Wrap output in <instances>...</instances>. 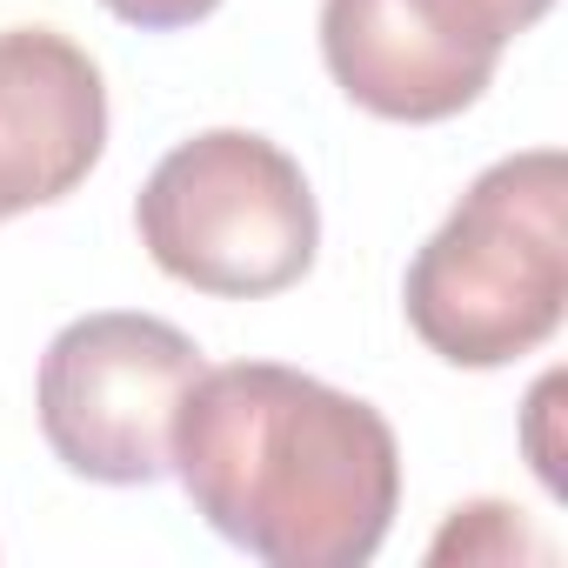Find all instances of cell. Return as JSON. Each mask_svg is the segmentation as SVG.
Wrapping results in <instances>:
<instances>
[{
    "instance_id": "obj_1",
    "label": "cell",
    "mask_w": 568,
    "mask_h": 568,
    "mask_svg": "<svg viewBox=\"0 0 568 568\" xmlns=\"http://www.w3.org/2000/svg\"><path fill=\"white\" fill-rule=\"evenodd\" d=\"M168 475L221 541L274 568H362L402 508L388 415L281 362L201 368L174 408Z\"/></svg>"
},
{
    "instance_id": "obj_2",
    "label": "cell",
    "mask_w": 568,
    "mask_h": 568,
    "mask_svg": "<svg viewBox=\"0 0 568 568\" xmlns=\"http://www.w3.org/2000/svg\"><path fill=\"white\" fill-rule=\"evenodd\" d=\"M408 328L448 368H508L568 315V161L508 154L468 181L402 281Z\"/></svg>"
},
{
    "instance_id": "obj_3",
    "label": "cell",
    "mask_w": 568,
    "mask_h": 568,
    "mask_svg": "<svg viewBox=\"0 0 568 568\" xmlns=\"http://www.w3.org/2000/svg\"><path fill=\"white\" fill-rule=\"evenodd\" d=\"M134 227L168 281L214 302L295 288L322 247V207L302 161L254 128H207L161 154L134 201Z\"/></svg>"
},
{
    "instance_id": "obj_4",
    "label": "cell",
    "mask_w": 568,
    "mask_h": 568,
    "mask_svg": "<svg viewBox=\"0 0 568 568\" xmlns=\"http://www.w3.org/2000/svg\"><path fill=\"white\" fill-rule=\"evenodd\" d=\"M201 348L134 308H101L68 322L34 382V415L54 462L101 488H148L168 475L174 408L201 382Z\"/></svg>"
},
{
    "instance_id": "obj_5",
    "label": "cell",
    "mask_w": 568,
    "mask_h": 568,
    "mask_svg": "<svg viewBox=\"0 0 568 568\" xmlns=\"http://www.w3.org/2000/svg\"><path fill=\"white\" fill-rule=\"evenodd\" d=\"M108 154V81L54 28H0V221L68 201Z\"/></svg>"
},
{
    "instance_id": "obj_6",
    "label": "cell",
    "mask_w": 568,
    "mask_h": 568,
    "mask_svg": "<svg viewBox=\"0 0 568 568\" xmlns=\"http://www.w3.org/2000/svg\"><path fill=\"white\" fill-rule=\"evenodd\" d=\"M322 61L375 121H455L495 81V61L448 41L415 0H322Z\"/></svg>"
},
{
    "instance_id": "obj_7",
    "label": "cell",
    "mask_w": 568,
    "mask_h": 568,
    "mask_svg": "<svg viewBox=\"0 0 568 568\" xmlns=\"http://www.w3.org/2000/svg\"><path fill=\"white\" fill-rule=\"evenodd\" d=\"M415 8H422L448 41H462V48L501 61V48H508L515 34H528V28L555 8V0H415Z\"/></svg>"
},
{
    "instance_id": "obj_8",
    "label": "cell",
    "mask_w": 568,
    "mask_h": 568,
    "mask_svg": "<svg viewBox=\"0 0 568 568\" xmlns=\"http://www.w3.org/2000/svg\"><path fill=\"white\" fill-rule=\"evenodd\" d=\"M435 561H515V555H548L528 528H521V508H508V501H468V508H455V521L435 535V548H428Z\"/></svg>"
},
{
    "instance_id": "obj_9",
    "label": "cell",
    "mask_w": 568,
    "mask_h": 568,
    "mask_svg": "<svg viewBox=\"0 0 568 568\" xmlns=\"http://www.w3.org/2000/svg\"><path fill=\"white\" fill-rule=\"evenodd\" d=\"M101 8H108L114 21L141 28V34H174V28L207 21V14L221 8V0H101Z\"/></svg>"
}]
</instances>
